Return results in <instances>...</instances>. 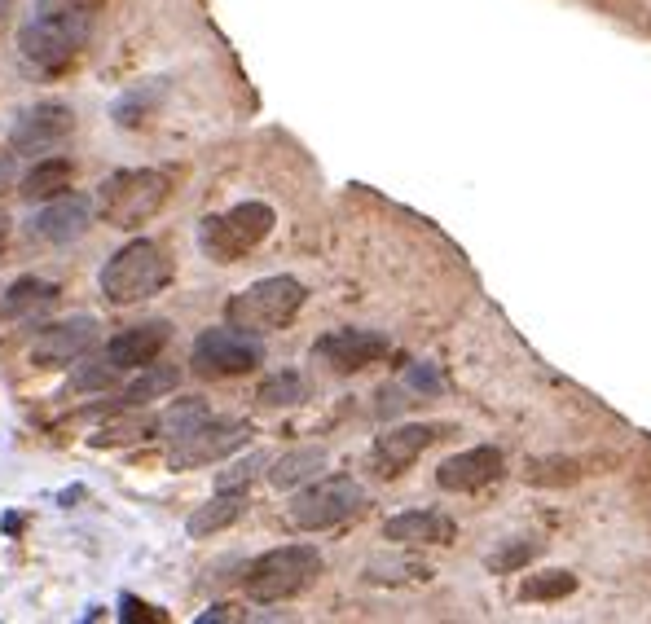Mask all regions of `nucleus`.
I'll use <instances>...</instances> for the list:
<instances>
[{
  "mask_svg": "<svg viewBox=\"0 0 651 624\" xmlns=\"http://www.w3.org/2000/svg\"><path fill=\"white\" fill-rule=\"evenodd\" d=\"M5 238H9V220L0 216V247H5Z\"/></svg>",
  "mask_w": 651,
  "mask_h": 624,
  "instance_id": "31",
  "label": "nucleus"
},
{
  "mask_svg": "<svg viewBox=\"0 0 651 624\" xmlns=\"http://www.w3.org/2000/svg\"><path fill=\"white\" fill-rule=\"evenodd\" d=\"M366 506H370V493L352 475H326V479H313V484L291 497L286 523L300 532H326V528H339V523L357 519Z\"/></svg>",
  "mask_w": 651,
  "mask_h": 624,
  "instance_id": "6",
  "label": "nucleus"
},
{
  "mask_svg": "<svg viewBox=\"0 0 651 624\" xmlns=\"http://www.w3.org/2000/svg\"><path fill=\"white\" fill-rule=\"evenodd\" d=\"M71 181H75V163L62 159V154H49V159H40L27 176H22L18 194L27 198V203H49V198L66 194V189H71Z\"/></svg>",
  "mask_w": 651,
  "mask_h": 624,
  "instance_id": "19",
  "label": "nucleus"
},
{
  "mask_svg": "<svg viewBox=\"0 0 651 624\" xmlns=\"http://www.w3.org/2000/svg\"><path fill=\"white\" fill-rule=\"evenodd\" d=\"M58 282L49 277H18L5 295H0V317L5 321H36L58 304Z\"/></svg>",
  "mask_w": 651,
  "mask_h": 624,
  "instance_id": "18",
  "label": "nucleus"
},
{
  "mask_svg": "<svg viewBox=\"0 0 651 624\" xmlns=\"http://www.w3.org/2000/svg\"><path fill=\"white\" fill-rule=\"evenodd\" d=\"M317 576H322L317 545H278V550L260 554L256 563H247L242 589L251 603H286V598L304 594Z\"/></svg>",
  "mask_w": 651,
  "mask_h": 624,
  "instance_id": "4",
  "label": "nucleus"
},
{
  "mask_svg": "<svg viewBox=\"0 0 651 624\" xmlns=\"http://www.w3.org/2000/svg\"><path fill=\"white\" fill-rule=\"evenodd\" d=\"M168 339H172V326L168 321H141V326H128V330H119L115 339L106 343V361L115 365L119 374H128V370H146V365L159 361V352L168 348Z\"/></svg>",
  "mask_w": 651,
  "mask_h": 624,
  "instance_id": "16",
  "label": "nucleus"
},
{
  "mask_svg": "<svg viewBox=\"0 0 651 624\" xmlns=\"http://www.w3.org/2000/svg\"><path fill=\"white\" fill-rule=\"evenodd\" d=\"M405 383H410V387H418V392H440V387H445V383H440V374L432 370V365H410V374H405Z\"/></svg>",
  "mask_w": 651,
  "mask_h": 624,
  "instance_id": "28",
  "label": "nucleus"
},
{
  "mask_svg": "<svg viewBox=\"0 0 651 624\" xmlns=\"http://www.w3.org/2000/svg\"><path fill=\"white\" fill-rule=\"evenodd\" d=\"M9 185H14V150L0 154V194H5Z\"/></svg>",
  "mask_w": 651,
  "mask_h": 624,
  "instance_id": "30",
  "label": "nucleus"
},
{
  "mask_svg": "<svg viewBox=\"0 0 651 624\" xmlns=\"http://www.w3.org/2000/svg\"><path fill=\"white\" fill-rule=\"evenodd\" d=\"M572 589H577V576L564 572V567H555V572H542V576H528L520 585V598L524 603H550V598H568Z\"/></svg>",
  "mask_w": 651,
  "mask_h": 624,
  "instance_id": "25",
  "label": "nucleus"
},
{
  "mask_svg": "<svg viewBox=\"0 0 651 624\" xmlns=\"http://www.w3.org/2000/svg\"><path fill=\"white\" fill-rule=\"evenodd\" d=\"M308 396V383L295 370H282V374H269L260 383V392L256 400L264 409H286V405H300V400Z\"/></svg>",
  "mask_w": 651,
  "mask_h": 624,
  "instance_id": "24",
  "label": "nucleus"
},
{
  "mask_svg": "<svg viewBox=\"0 0 651 624\" xmlns=\"http://www.w3.org/2000/svg\"><path fill=\"white\" fill-rule=\"evenodd\" d=\"M119 607H124V611H119V616H124V620H154V624H159V620H168L159 607H146V603H137V598H124V603H119Z\"/></svg>",
  "mask_w": 651,
  "mask_h": 624,
  "instance_id": "29",
  "label": "nucleus"
},
{
  "mask_svg": "<svg viewBox=\"0 0 651 624\" xmlns=\"http://www.w3.org/2000/svg\"><path fill=\"white\" fill-rule=\"evenodd\" d=\"M172 198V172L163 167H128L97 185V211L115 229H141Z\"/></svg>",
  "mask_w": 651,
  "mask_h": 624,
  "instance_id": "2",
  "label": "nucleus"
},
{
  "mask_svg": "<svg viewBox=\"0 0 651 624\" xmlns=\"http://www.w3.org/2000/svg\"><path fill=\"white\" fill-rule=\"evenodd\" d=\"M383 537L396 545H449L458 541V523L445 510H401L383 523Z\"/></svg>",
  "mask_w": 651,
  "mask_h": 624,
  "instance_id": "17",
  "label": "nucleus"
},
{
  "mask_svg": "<svg viewBox=\"0 0 651 624\" xmlns=\"http://www.w3.org/2000/svg\"><path fill=\"white\" fill-rule=\"evenodd\" d=\"M242 510H247V493H229V488H216V497L203 501V506L190 515L185 532H190V537H212V532L229 528V523H238Z\"/></svg>",
  "mask_w": 651,
  "mask_h": 624,
  "instance_id": "20",
  "label": "nucleus"
},
{
  "mask_svg": "<svg viewBox=\"0 0 651 624\" xmlns=\"http://www.w3.org/2000/svg\"><path fill=\"white\" fill-rule=\"evenodd\" d=\"M445 431L449 427H440V422H405V427L383 431L370 449V471L379 479H396L401 471H410L436 440H445Z\"/></svg>",
  "mask_w": 651,
  "mask_h": 624,
  "instance_id": "9",
  "label": "nucleus"
},
{
  "mask_svg": "<svg viewBox=\"0 0 651 624\" xmlns=\"http://www.w3.org/2000/svg\"><path fill=\"white\" fill-rule=\"evenodd\" d=\"M88 225H93V203H88L84 194H58V198H49L40 211H36V220H31V238H44V242H53V247H66V242H75V238H84Z\"/></svg>",
  "mask_w": 651,
  "mask_h": 624,
  "instance_id": "15",
  "label": "nucleus"
},
{
  "mask_svg": "<svg viewBox=\"0 0 651 624\" xmlns=\"http://www.w3.org/2000/svg\"><path fill=\"white\" fill-rule=\"evenodd\" d=\"M75 132V110L62 102H40L18 115L14 132H9V150L14 154H53L66 137Z\"/></svg>",
  "mask_w": 651,
  "mask_h": 624,
  "instance_id": "12",
  "label": "nucleus"
},
{
  "mask_svg": "<svg viewBox=\"0 0 651 624\" xmlns=\"http://www.w3.org/2000/svg\"><path fill=\"white\" fill-rule=\"evenodd\" d=\"M273 207L269 203H238L229 211H220V216H207L203 229H198V247L212 255L216 264H234L242 260L247 251H256L264 238L273 233Z\"/></svg>",
  "mask_w": 651,
  "mask_h": 624,
  "instance_id": "7",
  "label": "nucleus"
},
{
  "mask_svg": "<svg viewBox=\"0 0 651 624\" xmlns=\"http://www.w3.org/2000/svg\"><path fill=\"white\" fill-rule=\"evenodd\" d=\"M251 427L238 418H207L203 427L194 431V436L176 440L168 449V462L176 471H190V466H207V462H220L229 458V453H238L242 444H247Z\"/></svg>",
  "mask_w": 651,
  "mask_h": 624,
  "instance_id": "11",
  "label": "nucleus"
},
{
  "mask_svg": "<svg viewBox=\"0 0 651 624\" xmlns=\"http://www.w3.org/2000/svg\"><path fill=\"white\" fill-rule=\"evenodd\" d=\"M264 361V343L260 334L238 330V326H212L194 339L190 365L198 378H238L251 374Z\"/></svg>",
  "mask_w": 651,
  "mask_h": 624,
  "instance_id": "8",
  "label": "nucleus"
},
{
  "mask_svg": "<svg viewBox=\"0 0 651 624\" xmlns=\"http://www.w3.org/2000/svg\"><path fill=\"white\" fill-rule=\"evenodd\" d=\"M168 282H172V260H168V251L150 238H137V242H128V247H119L106 260L102 277H97L106 304H119V308L154 299Z\"/></svg>",
  "mask_w": 651,
  "mask_h": 624,
  "instance_id": "3",
  "label": "nucleus"
},
{
  "mask_svg": "<svg viewBox=\"0 0 651 624\" xmlns=\"http://www.w3.org/2000/svg\"><path fill=\"white\" fill-rule=\"evenodd\" d=\"M264 466V458L256 453V458H247V462H238V466H229L225 475H220V484L216 488H229V493H247V484H251V475H256Z\"/></svg>",
  "mask_w": 651,
  "mask_h": 624,
  "instance_id": "27",
  "label": "nucleus"
},
{
  "mask_svg": "<svg viewBox=\"0 0 651 624\" xmlns=\"http://www.w3.org/2000/svg\"><path fill=\"white\" fill-rule=\"evenodd\" d=\"M176 383H181V374H176L172 365H146V370H141V374L124 387V392H119V405H128V409L150 405V400L176 392Z\"/></svg>",
  "mask_w": 651,
  "mask_h": 624,
  "instance_id": "23",
  "label": "nucleus"
},
{
  "mask_svg": "<svg viewBox=\"0 0 651 624\" xmlns=\"http://www.w3.org/2000/svg\"><path fill=\"white\" fill-rule=\"evenodd\" d=\"M317 471H326V449L322 444H308V449H291L269 466V484L273 488H295L304 479H313Z\"/></svg>",
  "mask_w": 651,
  "mask_h": 624,
  "instance_id": "21",
  "label": "nucleus"
},
{
  "mask_svg": "<svg viewBox=\"0 0 651 624\" xmlns=\"http://www.w3.org/2000/svg\"><path fill=\"white\" fill-rule=\"evenodd\" d=\"M304 299H308V291L300 277H286V273L260 277V282H251L247 291H238L225 304V321L238 330H251V334H273L304 308Z\"/></svg>",
  "mask_w": 651,
  "mask_h": 624,
  "instance_id": "5",
  "label": "nucleus"
},
{
  "mask_svg": "<svg viewBox=\"0 0 651 624\" xmlns=\"http://www.w3.org/2000/svg\"><path fill=\"white\" fill-rule=\"evenodd\" d=\"M537 559V545H502L498 554H489V572H520L524 563Z\"/></svg>",
  "mask_w": 651,
  "mask_h": 624,
  "instance_id": "26",
  "label": "nucleus"
},
{
  "mask_svg": "<svg viewBox=\"0 0 651 624\" xmlns=\"http://www.w3.org/2000/svg\"><path fill=\"white\" fill-rule=\"evenodd\" d=\"M207 418H212V409H207L198 396H190V400H172V405L159 414V422H154V431H159V436L168 440V444H176V440L194 436V431L203 427Z\"/></svg>",
  "mask_w": 651,
  "mask_h": 624,
  "instance_id": "22",
  "label": "nucleus"
},
{
  "mask_svg": "<svg viewBox=\"0 0 651 624\" xmlns=\"http://www.w3.org/2000/svg\"><path fill=\"white\" fill-rule=\"evenodd\" d=\"M102 0H36L27 22L18 27L22 58L40 71H66L88 44Z\"/></svg>",
  "mask_w": 651,
  "mask_h": 624,
  "instance_id": "1",
  "label": "nucleus"
},
{
  "mask_svg": "<svg viewBox=\"0 0 651 624\" xmlns=\"http://www.w3.org/2000/svg\"><path fill=\"white\" fill-rule=\"evenodd\" d=\"M97 343V321L93 317H71V321H53L36 334L31 343V361L40 370H62V365H75L80 356Z\"/></svg>",
  "mask_w": 651,
  "mask_h": 624,
  "instance_id": "13",
  "label": "nucleus"
},
{
  "mask_svg": "<svg viewBox=\"0 0 651 624\" xmlns=\"http://www.w3.org/2000/svg\"><path fill=\"white\" fill-rule=\"evenodd\" d=\"M388 334L383 330H361V326H348V330H330L313 343V361H322L330 374H357L366 365L383 361L388 356Z\"/></svg>",
  "mask_w": 651,
  "mask_h": 624,
  "instance_id": "10",
  "label": "nucleus"
},
{
  "mask_svg": "<svg viewBox=\"0 0 651 624\" xmlns=\"http://www.w3.org/2000/svg\"><path fill=\"white\" fill-rule=\"evenodd\" d=\"M502 471H506L502 449H493V444H476V449L454 453L449 462H440L436 466V484L445 488V493H476V488H489L493 479H502Z\"/></svg>",
  "mask_w": 651,
  "mask_h": 624,
  "instance_id": "14",
  "label": "nucleus"
}]
</instances>
